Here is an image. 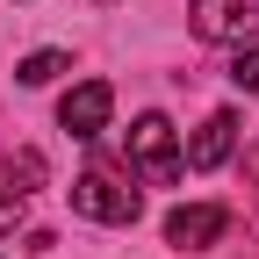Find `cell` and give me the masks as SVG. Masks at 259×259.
Masks as SVG:
<instances>
[{"label":"cell","mask_w":259,"mask_h":259,"mask_svg":"<svg viewBox=\"0 0 259 259\" xmlns=\"http://www.w3.org/2000/svg\"><path fill=\"white\" fill-rule=\"evenodd\" d=\"M72 209L79 216H94V223H137V187H122L115 173H101V166H94V173H79L72 180Z\"/></svg>","instance_id":"2"},{"label":"cell","mask_w":259,"mask_h":259,"mask_svg":"<svg viewBox=\"0 0 259 259\" xmlns=\"http://www.w3.org/2000/svg\"><path fill=\"white\" fill-rule=\"evenodd\" d=\"M194 36L245 51V44L259 36V0H194Z\"/></svg>","instance_id":"3"},{"label":"cell","mask_w":259,"mask_h":259,"mask_svg":"<svg viewBox=\"0 0 259 259\" xmlns=\"http://www.w3.org/2000/svg\"><path fill=\"white\" fill-rule=\"evenodd\" d=\"M223 231H231V209H223V202H194V209H173L166 216V238L173 245H216Z\"/></svg>","instance_id":"5"},{"label":"cell","mask_w":259,"mask_h":259,"mask_svg":"<svg viewBox=\"0 0 259 259\" xmlns=\"http://www.w3.org/2000/svg\"><path fill=\"white\" fill-rule=\"evenodd\" d=\"M130 166H137L151 187H173L187 158L173 151V122L166 115H137V130H130Z\"/></svg>","instance_id":"1"},{"label":"cell","mask_w":259,"mask_h":259,"mask_svg":"<svg viewBox=\"0 0 259 259\" xmlns=\"http://www.w3.org/2000/svg\"><path fill=\"white\" fill-rule=\"evenodd\" d=\"M108 108H115V87H108V79H87V87L65 94L58 122L72 130V137H101V130H108Z\"/></svg>","instance_id":"4"},{"label":"cell","mask_w":259,"mask_h":259,"mask_svg":"<svg viewBox=\"0 0 259 259\" xmlns=\"http://www.w3.org/2000/svg\"><path fill=\"white\" fill-rule=\"evenodd\" d=\"M231 144H238V115H231V108H216L202 130H194V144H187V166H194V173H216L223 158H231Z\"/></svg>","instance_id":"6"},{"label":"cell","mask_w":259,"mask_h":259,"mask_svg":"<svg viewBox=\"0 0 259 259\" xmlns=\"http://www.w3.org/2000/svg\"><path fill=\"white\" fill-rule=\"evenodd\" d=\"M65 72V51H36V58H22V87H51Z\"/></svg>","instance_id":"7"},{"label":"cell","mask_w":259,"mask_h":259,"mask_svg":"<svg viewBox=\"0 0 259 259\" xmlns=\"http://www.w3.org/2000/svg\"><path fill=\"white\" fill-rule=\"evenodd\" d=\"M15 216H22L15 202H0V238H8V231H15Z\"/></svg>","instance_id":"9"},{"label":"cell","mask_w":259,"mask_h":259,"mask_svg":"<svg viewBox=\"0 0 259 259\" xmlns=\"http://www.w3.org/2000/svg\"><path fill=\"white\" fill-rule=\"evenodd\" d=\"M231 87L259 94V51H238V58H231Z\"/></svg>","instance_id":"8"}]
</instances>
